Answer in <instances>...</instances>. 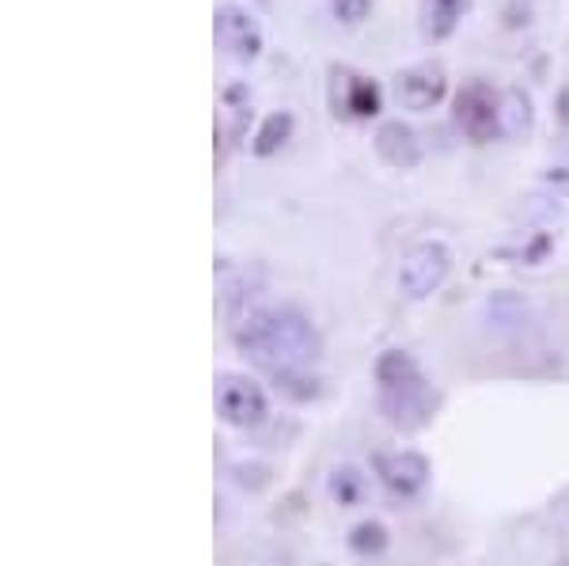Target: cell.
Returning a JSON list of instances; mask_svg holds the SVG:
<instances>
[{"label":"cell","instance_id":"cell-6","mask_svg":"<svg viewBox=\"0 0 569 566\" xmlns=\"http://www.w3.org/2000/svg\"><path fill=\"white\" fill-rule=\"evenodd\" d=\"M213 399H217V415L228 426H240V430H251V426H259L270 415V399H266L262 385H254L243 373H220Z\"/></svg>","mask_w":569,"mask_h":566},{"label":"cell","instance_id":"cell-2","mask_svg":"<svg viewBox=\"0 0 569 566\" xmlns=\"http://www.w3.org/2000/svg\"><path fill=\"white\" fill-rule=\"evenodd\" d=\"M376 404L391 430L421 434L437 418L440 391L429 385L426 373L407 350H383L376 358Z\"/></svg>","mask_w":569,"mask_h":566},{"label":"cell","instance_id":"cell-18","mask_svg":"<svg viewBox=\"0 0 569 566\" xmlns=\"http://www.w3.org/2000/svg\"><path fill=\"white\" fill-rule=\"evenodd\" d=\"M547 182L555 187V198H558V187H562L566 195H569V168H550L547 171Z\"/></svg>","mask_w":569,"mask_h":566},{"label":"cell","instance_id":"cell-17","mask_svg":"<svg viewBox=\"0 0 569 566\" xmlns=\"http://www.w3.org/2000/svg\"><path fill=\"white\" fill-rule=\"evenodd\" d=\"M369 12H372V0H330V16L346 27L365 23L369 20Z\"/></svg>","mask_w":569,"mask_h":566},{"label":"cell","instance_id":"cell-3","mask_svg":"<svg viewBox=\"0 0 569 566\" xmlns=\"http://www.w3.org/2000/svg\"><path fill=\"white\" fill-rule=\"evenodd\" d=\"M213 42L228 61L251 66V61H259L266 50V31L251 8L236 4V0H224V4H217V12H213Z\"/></svg>","mask_w":569,"mask_h":566},{"label":"cell","instance_id":"cell-11","mask_svg":"<svg viewBox=\"0 0 569 566\" xmlns=\"http://www.w3.org/2000/svg\"><path fill=\"white\" fill-rule=\"evenodd\" d=\"M251 91L247 85H228L220 91V107H217V141L220 137H228V145H240L247 130H251Z\"/></svg>","mask_w":569,"mask_h":566},{"label":"cell","instance_id":"cell-15","mask_svg":"<svg viewBox=\"0 0 569 566\" xmlns=\"http://www.w3.org/2000/svg\"><path fill=\"white\" fill-rule=\"evenodd\" d=\"M292 130H297L292 111H270L251 137V152L254 157H273V152H281L292 141Z\"/></svg>","mask_w":569,"mask_h":566},{"label":"cell","instance_id":"cell-4","mask_svg":"<svg viewBox=\"0 0 569 566\" xmlns=\"http://www.w3.org/2000/svg\"><path fill=\"white\" fill-rule=\"evenodd\" d=\"M456 126L463 130L467 141L490 145L501 141V91L490 80H467L456 91Z\"/></svg>","mask_w":569,"mask_h":566},{"label":"cell","instance_id":"cell-8","mask_svg":"<svg viewBox=\"0 0 569 566\" xmlns=\"http://www.w3.org/2000/svg\"><path fill=\"white\" fill-rule=\"evenodd\" d=\"M445 96H448V72L440 61H418V66L395 72V99L407 111L426 115L445 103Z\"/></svg>","mask_w":569,"mask_h":566},{"label":"cell","instance_id":"cell-9","mask_svg":"<svg viewBox=\"0 0 569 566\" xmlns=\"http://www.w3.org/2000/svg\"><path fill=\"white\" fill-rule=\"evenodd\" d=\"M376 479L383 483V490L402 502L418 498L421 490L429 487V476H433V468H429V460L415 449H395V453H376Z\"/></svg>","mask_w":569,"mask_h":566},{"label":"cell","instance_id":"cell-16","mask_svg":"<svg viewBox=\"0 0 569 566\" xmlns=\"http://www.w3.org/2000/svg\"><path fill=\"white\" fill-rule=\"evenodd\" d=\"M350 547H353L357 555H365V559H372V555H383V552H388V528H383L380 522H361V525H353Z\"/></svg>","mask_w":569,"mask_h":566},{"label":"cell","instance_id":"cell-10","mask_svg":"<svg viewBox=\"0 0 569 566\" xmlns=\"http://www.w3.org/2000/svg\"><path fill=\"white\" fill-rule=\"evenodd\" d=\"M376 157H380L388 168L395 171H410L418 168L421 157H426V149H421V137L410 122H402V118H388V122L376 126Z\"/></svg>","mask_w":569,"mask_h":566},{"label":"cell","instance_id":"cell-12","mask_svg":"<svg viewBox=\"0 0 569 566\" xmlns=\"http://www.w3.org/2000/svg\"><path fill=\"white\" fill-rule=\"evenodd\" d=\"M471 12V0H421L418 4V31L426 42H445L456 34L463 16Z\"/></svg>","mask_w":569,"mask_h":566},{"label":"cell","instance_id":"cell-7","mask_svg":"<svg viewBox=\"0 0 569 566\" xmlns=\"http://www.w3.org/2000/svg\"><path fill=\"white\" fill-rule=\"evenodd\" d=\"M330 111L338 118H353V122H369L380 115V85L365 72H357L350 66H330Z\"/></svg>","mask_w":569,"mask_h":566},{"label":"cell","instance_id":"cell-1","mask_svg":"<svg viewBox=\"0 0 569 566\" xmlns=\"http://www.w3.org/2000/svg\"><path fill=\"white\" fill-rule=\"evenodd\" d=\"M236 350L251 365L270 373L273 380L311 373L323 358V335L311 319L292 305L251 308L232 331Z\"/></svg>","mask_w":569,"mask_h":566},{"label":"cell","instance_id":"cell-14","mask_svg":"<svg viewBox=\"0 0 569 566\" xmlns=\"http://www.w3.org/2000/svg\"><path fill=\"white\" fill-rule=\"evenodd\" d=\"M327 490H330V498H335V506L357 509V506H365V502H369L372 483H369V476H365L361 468H357V464H338V468L330 471V479H327Z\"/></svg>","mask_w":569,"mask_h":566},{"label":"cell","instance_id":"cell-13","mask_svg":"<svg viewBox=\"0 0 569 566\" xmlns=\"http://www.w3.org/2000/svg\"><path fill=\"white\" fill-rule=\"evenodd\" d=\"M536 111L525 88H501V141H520L531 133Z\"/></svg>","mask_w":569,"mask_h":566},{"label":"cell","instance_id":"cell-5","mask_svg":"<svg viewBox=\"0 0 569 566\" xmlns=\"http://www.w3.org/2000/svg\"><path fill=\"white\" fill-rule=\"evenodd\" d=\"M452 274V248L445 240H421L399 267V294L407 300H429Z\"/></svg>","mask_w":569,"mask_h":566}]
</instances>
